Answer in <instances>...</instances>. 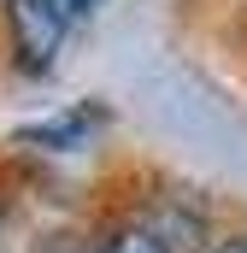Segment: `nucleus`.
<instances>
[{
    "label": "nucleus",
    "instance_id": "1",
    "mask_svg": "<svg viewBox=\"0 0 247 253\" xmlns=\"http://www.w3.org/2000/svg\"><path fill=\"white\" fill-rule=\"evenodd\" d=\"M94 12V0H6L12 18V47H18V71L47 77L59 59L65 36Z\"/></svg>",
    "mask_w": 247,
    "mask_h": 253
},
{
    "label": "nucleus",
    "instance_id": "3",
    "mask_svg": "<svg viewBox=\"0 0 247 253\" xmlns=\"http://www.w3.org/2000/svg\"><path fill=\"white\" fill-rule=\"evenodd\" d=\"M94 253H171V248H165L153 230H141V224H124V230H112V236H106Z\"/></svg>",
    "mask_w": 247,
    "mask_h": 253
},
{
    "label": "nucleus",
    "instance_id": "4",
    "mask_svg": "<svg viewBox=\"0 0 247 253\" xmlns=\"http://www.w3.org/2000/svg\"><path fill=\"white\" fill-rule=\"evenodd\" d=\"M212 253H247V236H230V242H218Z\"/></svg>",
    "mask_w": 247,
    "mask_h": 253
},
{
    "label": "nucleus",
    "instance_id": "2",
    "mask_svg": "<svg viewBox=\"0 0 247 253\" xmlns=\"http://www.w3.org/2000/svg\"><path fill=\"white\" fill-rule=\"evenodd\" d=\"M112 124V112L100 106V100H82L77 112H59V118H41V124L18 129V141H30V147H47V153H71V147H82L94 129Z\"/></svg>",
    "mask_w": 247,
    "mask_h": 253
}]
</instances>
